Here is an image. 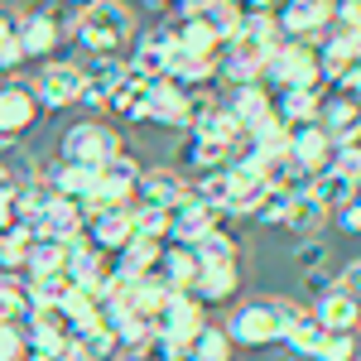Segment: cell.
I'll return each instance as SVG.
<instances>
[{"instance_id": "obj_1", "label": "cell", "mask_w": 361, "mask_h": 361, "mask_svg": "<svg viewBox=\"0 0 361 361\" xmlns=\"http://www.w3.org/2000/svg\"><path fill=\"white\" fill-rule=\"evenodd\" d=\"M130 39H135V15L126 0H92L78 10L73 44L87 49V58H126Z\"/></svg>"}, {"instance_id": "obj_2", "label": "cell", "mask_w": 361, "mask_h": 361, "mask_svg": "<svg viewBox=\"0 0 361 361\" xmlns=\"http://www.w3.org/2000/svg\"><path fill=\"white\" fill-rule=\"evenodd\" d=\"M126 145H121V130H111L106 121H73L63 140H58V159H68V164H82V169H102L111 164L116 154H121Z\"/></svg>"}, {"instance_id": "obj_3", "label": "cell", "mask_w": 361, "mask_h": 361, "mask_svg": "<svg viewBox=\"0 0 361 361\" xmlns=\"http://www.w3.org/2000/svg\"><path fill=\"white\" fill-rule=\"evenodd\" d=\"M260 82L270 87V92H289V87H323V73H318V54H313V44H284V39H279V49L270 54L265 73H260ZM323 92H328V87H323Z\"/></svg>"}, {"instance_id": "obj_4", "label": "cell", "mask_w": 361, "mask_h": 361, "mask_svg": "<svg viewBox=\"0 0 361 361\" xmlns=\"http://www.w3.org/2000/svg\"><path fill=\"white\" fill-rule=\"evenodd\" d=\"M29 92H34L39 111H68V106L82 102V68L68 63V58H49L29 78Z\"/></svg>"}, {"instance_id": "obj_5", "label": "cell", "mask_w": 361, "mask_h": 361, "mask_svg": "<svg viewBox=\"0 0 361 361\" xmlns=\"http://www.w3.org/2000/svg\"><path fill=\"white\" fill-rule=\"evenodd\" d=\"M15 44L25 49V63H49L63 49V15L54 5H29L15 15Z\"/></svg>"}, {"instance_id": "obj_6", "label": "cell", "mask_w": 361, "mask_h": 361, "mask_svg": "<svg viewBox=\"0 0 361 361\" xmlns=\"http://www.w3.org/2000/svg\"><path fill=\"white\" fill-rule=\"evenodd\" d=\"M135 183H140V159H130L126 149L116 154L111 164L97 169V183L87 193V212H111V207H130L135 202Z\"/></svg>"}, {"instance_id": "obj_7", "label": "cell", "mask_w": 361, "mask_h": 361, "mask_svg": "<svg viewBox=\"0 0 361 361\" xmlns=\"http://www.w3.org/2000/svg\"><path fill=\"white\" fill-rule=\"evenodd\" d=\"M275 29L284 44H308L333 29V0H279Z\"/></svg>"}, {"instance_id": "obj_8", "label": "cell", "mask_w": 361, "mask_h": 361, "mask_svg": "<svg viewBox=\"0 0 361 361\" xmlns=\"http://www.w3.org/2000/svg\"><path fill=\"white\" fill-rule=\"evenodd\" d=\"M222 333L231 337V347H279V318L270 299H250L226 313Z\"/></svg>"}, {"instance_id": "obj_9", "label": "cell", "mask_w": 361, "mask_h": 361, "mask_svg": "<svg viewBox=\"0 0 361 361\" xmlns=\"http://www.w3.org/2000/svg\"><path fill=\"white\" fill-rule=\"evenodd\" d=\"M202 323H207V318H202V308H197L193 294H164V304L154 313V337H164L169 347L183 352Z\"/></svg>"}, {"instance_id": "obj_10", "label": "cell", "mask_w": 361, "mask_h": 361, "mask_svg": "<svg viewBox=\"0 0 361 361\" xmlns=\"http://www.w3.org/2000/svg\"><path fill=\"white\" fill-rule=\"evenodd\" d=\"M173 49H178V44H173V25H159V29H149V34H140L135 44H130V54H126V68H130V78H140V82H154V78H164Z\"/></svg>"}, {"instance_id": "obj_11", "label": "cell", "mask_w": 361, "mask_h": 361, "mask_svg": "<svg viewBox=\"0 0 361 361\" xmlns=\"http://www.w3.org/2000/svg\"><path fill=\"white\" fill-rule=\"evenodd\" d=\"M135 202H145V207H164V212H173V207H183V202H188V178H183V173H178L173 164L140 169Z\"/></svg>"}, {"instance_id": "obj_12", "label": "cell", "mask_w": 361, "mask_h": 361, "mask_svg": "<svg viewBox=\"0 0 361 361\" xmlns=\"http://www.w3.org/2000/svg\"><path fill=\"white\" fill-rule=\"evenodd\" d=\"M78 68H82V102H78V106H87V111H106L111 92L130 78L126 58H87Z\"/></svg>"}, {"instance_id": "obj_13", "label": "cell", "mask_w": 361, "mask_h": 361, "mask_svg": "<svg viewBox=\"0 0 361 361\" xmlns=\"http://www.w3.org/2000/svg\"><path fill=\"white\" fill-rule=\"evenodd\" d=\"M357 34H361V29H357ZM357 34H337V29H328L323 44L313 49V54H318V73H323V87H342L352 73H361Z\"/></svg>"}, {"instance_id": "obj_14", "label": "cell", "mask_w": 361, "mask_h": 361, "mask_svg": "<svg viewBox=\"0 0 361 361\" xmlns=\"http://www.w3.org/2000/svg\"><path fill=\"white\" fill-rule=\"evenodd\" d=\"M135 236L130 226V207H111V212H87V226H82V241L92 250H102L111 260L116 250H126V241Z\"/></svg>"}, {"instance_id": "obj_15", "label": "cell", "mask_w": 361, "mask_h": 361, "mask_svg": "<svg viewBox=\"0 0 361 361\" xmlns=\"http://www.w3.org/2000/svg\"><path fill=\"white\" fill-rule=\"evenodd\" d=\"M318 130L333 145H361V106L342 92H328L318 106Z\"/></svg>"}, {"instance_id": "obj_16", "label": "cell", "mask_w": 361, "mask_h": 361, "mask_svg": "<svg viewBox=\"0 0 361 361\" xmlns=\"http://www.w3.org/2000/svg\"><path fill=\"white\" fill-rule=\"evenodd\" d=\"M34 121H39V102H34V92L29 82H0V130L10 140H20L34 130Z\"/></svg>"}, {"instance_id": "obj_17", "label": "cell", "mask_w": 361, "mask_h": 361, "mask_svg": "<svg viewBox=\"0 0 361 361\" xmlns=\"http://www.w3.org/2000/svg\"><path fill=\"white\" fill-rule=\"evenodd\" d=\"M323 87H289V92H270V111L284 130L294 126H313L318 121V106H323Z\"/></svg>"}, {"instance_id": "obj_18", "label": "cell", "mask_w": 361, "mask_h": 361, "mask_svg": "<svg viewBox=\"0 0 361 361\" xmlns=\"http://www.w3.org/2000/svg\"><path fill=\"white\" fill-rule=\"evenodd\" d=\"M217 106H222L241 130L255 126V121H265L270 116V87L265 82H241V87H222V97H217Z\"/></svg>"}, {"instance_id": "obj_19", "label": "cell", "mask_w": 361, "mask_h": 361, "mask_svg": "<svg viewBox=\"0 0 361 361\" xmlns=\"http://www.w3.org/2000/svg\"><path fill=\"white\" fill-rule=\"evenodd\" d=\"M149 279H154L164 294H188V289H193V279H197L193 250H188V246H169V241H164V250H159V260H154Z\"/></svg>"}, {"instance_id": "obj_20", "label": "cell", "mask_w": 361, "mask_h": 361, "mask_svg": "<svg viewBox=\"0 0 361 361\" xmlns=\"http://www.w3.org/2000/svg\"><path fill=\"white\" fill-rule=\"evenodd\" d=\"M333 149L337 145L318 130V121H313V126H294V130H289V145H284V154L299 169H308V173H323V169L333 164Z\"/></svg>"}, {"instance_id": "obj_21", "label": "cell", "mask_w": 361, "mask_h": 361, "mask_svg": "<svg viewBox=\"0 0 361 361\" xmlns=\"http://www.w3.org/2000/svg\"><path fill=\"white\" fill-rule=\"evenodd\" d=\"M87 226V207L82 202H73V197H49V207H44V217L34 222V236H54V241H78Z\"/></svg>"}, {"instance_id": "obj_22", "label": "cell", "mask_w": 361, "mask_h": 361, "mask_svg": "<svg viewBox=\"0 0 361 361\" xmlns=\"http://www.w3.org/2000/svg\"><path fill=\"white\" fill-rule=\"evenodd\" d=\"M308 308H313V318H318V328H323V333L361 337V304H357V299H347L342 289L323 294V299H313Z\"/></svg>"}, {"instance_id": "obj_23", "label": "cell", "mask_w": 361, "mask_h": 361, "mask_svg": "<svg viewBox=\"0 0 361 361\" xmlns=\"http://www.w3.org/2000/svg\"><path fill=\"white\" fill-rule=\"evenodd\" d=\"M217 226H222V222H217L202 202L188 197L183 207H173V212H169V236H164V241H169V246H188V250H193L197 241H202L207 231H217Z\"/></svg>"}, {"instance_id": "obj_24", "label": "cell", "mask_w": 361, "mask_h": 361, "mask_svg": "<svg viewBox=\"0 0 361 361\" xmlns=\"http://www.w3.org/2000/svg\"><path fill=\"white\" fill-rule=\"evenodd\" d=\"M188 294L197 299V308L236 304V294H241V265H226V270H197V279H193Z\"/></svg>"}, {"instance_id": "obj_25", "label": "cell", "mask_w": 361, "mask_h": 361, "mask_svg": "<svg viewBox=\"0 0 361 361\" xmlns=\"http://www.w3.org/2000/svg\"><path fill=\"white\" fill-rule=\"evenodd\" d=\"M39 178L54 188L58 197H73V202H87L92 183H97V169H82V164H68V159H54L49 169H39Z\"/></svg>"}, {"instance_id": "obj_26", "label": "cell", "mask_w": 361, "mask_h": 361, "mask_svg": "<svg viewBox=\"0 0 361 361\" xmlns=\"http://www.w3.org/2000/svg\"><path fill=\"white\" fill-rule=\"evenodd\" d=\"M159 250H164V241H140V236H130V241H126V250H116V255H111V275H121V279H145L149 270H154Z\"/></svg>"}, {"instance_id": "obj_27", "label": "cell", "mask_w": 361, "mask_h": 361, "mask_svg": "<svg viewBox=\"0 0 361 361\" xmlns=\"http://www.w3.org/2000/svg\"><path fill=\"white\" fill-rule=\"evenodd\" d=\"M193 260H197V270H226V265H241V241L226 236V226H217V231H207V236L193 246Z\"/></svg>"}, {"instance_id": "obj_28", "label": "cell", "mask_w": 361, "mask_h": 361, "mask_svg": "<svg viewBox=\"0 0 361 361\" xmlns=\"http://www.w3.org/2000/svg\"><path fill=\"white\" fill-rule=\"evenodd\" d=\"M333 222V212L323 207V202H313V197H294L289 202V212H284V231L289 236H299V241H308V236H323V226Z\"/></svg>"}, {"instance_id": "obj_29", "label": "cell", "mask_w": 361, "mask_h": 361, "mask_svg": "<svg viewBox=\"0 0 361 361\" xmlns=\"http://www.w3.org/2000/svg\"><path fill=\"white\" fill-rule=\"evenodd\" d=\"M284 352H294V357H304V361H313V352H318V342H323V328H318V318H313V308H299L289 323H284Z\"/></svg>"}, {"instance_id": "obj_30", "label": "cell", "mask_w": 361, "mask_h": 361, "mask_svg": "<svg viewBox=\"0 0 361 361\" xmlns=\"http://www.w3.org/2000/svg\"><path fill=\"white\" fill-rule=\"evenodd\" d=\"M29 246H34V231L29 226H10L0 236V279H25L29 275Z\"/></svg>"}, {"instance_id": "obj_31", "label": "cell", "mask_w": 361, "mask_h": 361, "mask_svg": "<svg viewBox=\"0 0 361 361\" xmlns=\"http://www.w3.org/2000/svg\"><path fill=\"white\" fill-rule=\"evenodd\" d=\"M173 159H178V173L183 169H193V173H212V169H226V149H217V145H207V140L197 135H183L178 140V149H173Z\"/></svg>"}, {"instance_id": "obj_32", "label": "cell", "mask_w": 361, "mask_h": 361, "mask_svg": "<svg viewBox=\"0 0 361 361\" xmlns=\"http://www.w3.org/2000/svg\"><path fill=\"white\" fill-rule=\"evenodd\" d=\"M106 111H116L121 121H126V126H145V111H149V82H140V78H126V82L111 92Z\"/></svg>"}, {"instance_id": "obj_33", "label": "cell", "mask_w": 361, "mask_h": 361, "mask_svg": "<svg viewBox=\"0 0 361 361\" xmlns=\"http://www.w3.org/2000/svg\"><path fill=\"white\" fill-rule=\"evenodd\" d=\"M68 246L73 241H54V236H34L29 246V275L25 279H49L68 270Z\"/></svg>"}, {"instance_id": "obj_34", "label": "cell", "mask_w": 361, "mask_h": 361, "mask_svg": "<svg viewBox=\"0 0 361 361\" xmlns=\"http://www.w3.org/2000/svg\"><path fill=\"white\" fill-rule=\"evenodd\" d=\"M183 361H231V337L222 333V323H202L183 347Z\"/></svg>"}, {"instance_id": "obj_35", "label": "cell", "mask_w": 361, "mask_h": 361, "mask_svg": "<svg viewBox=\"0 0 361 361\" xmlns=\"http://www.w3.org/2000/svg\"><path fill=\"white\" fill-rule=\"evenodd\" d=\"M357 193H361L357 183H347V178H337L333 169H323V173H313V183H308V197H313V202H323L328 212H337L342 202H352Z\"/></svg>"}, {"instance_id": "obj_36", "label": "cell", "mask_w": 361, "mask_h": 361, "mask_svg": "<svg viewBox=\"0 0 361 361\" xmlns=\"http://www.w3.org/2000/svg\"><path fill=\"white\" fill-rule=\"evenodd\" d=\"M130 226H135L140 241H164V236H169V212H164V207L130 202Z\"/></svg>"}, {"instance_id": "obj_37", "label": "cell", "mask_w": 361, "mask_h": 361, "mask_svg": "<svg viewBox=\"0 0 361 361\" xmlns=\"http://www.w3.org/2000/svg\"><path fill=\"white\" fill-rule=\"evenodd\" d=\"M328 255H333V246L323 236H308L294 246V265H299V275H313V270H328Z\"/></svg>"}, {"instance_id": "obj_38", "label": "cell", "mask_w": 361, "mask_h": 361, "mask_svg": "<svg viewBox=\"0 0 361 361\" xmlns=\"http://www.w3.org/2000/svg\"><path fill=\"white\" fill-rule=\"evenodd\" d=\"M289 202H294V193H284V188H265V197H260V207L250 212L260 226H284V212H289Z\"/></svg>"}, {"instance_id": "obj_39", "label": "cell", "mask_w": 361, "mask_h": 361, "mask_svg": "<svg viewBox=\"0 0 361 361\" xmlns=\"http://www.w3.org/2000/svg\"><path fill=\"white\" fill-rule=\"evenodd\" d=\"M357 352H361V337L323 333V342H318V352H313V361H357Z\"/></svg>"}, {"instance_id": "obj_40", "label": "cell", "mask_w": 361, "mask_h": 361, "mask_svg": "<svg viewBox=\"0 0 361 361\" xmlns=\"http://www.w3.org/2000/svg\"><path fill=\"white\" fill-rule=\"evenodd\" d=\"M328 169H333L337 178H347V183H357V188H361V145H337Z\"/></svg>"}, {"instance_id": "obj_41", "label": "cell", "mask_w": 361, "mask_h": 361, "mask_svg": "<svg viewBox=\"0 0 361 361\" xmlns=\"http://www.w3.org/2000/svg\"><path fill=\"white\" fill-rule=\"evenodd\" d=\"M25 357V333L20 323H0V361H20Z\"/></svg>"}, {"instance_id": "obj_42", "label": "cell", "mask_w": 361, "mask_h": 361, "mask_svg": "<svg viewBox=\"0 0 361 361\" xmlns=\"http://www.w3.org/2000/svg\"><path fill=\"white\" fill-rule=\"evenodd\" d=\"M333 222L342 226L347 236H361V193L352 197V202H342V207H337V212H333Z\"/></svg>"}, {"instance_id": "obj_43", "label": "cell", "mask_w": 361, "mask_h": 361, "mask_svg": "<svg viewBox=\"0 0 361 361\" xmlns=\"http://www.w3.org/2000/svg\"><path fill=\"white\" fill-rule=\"evenodd\" d=\"M333 289H337L333 270H313V275H304V294L308 299H323V294H333Z\"/></svg>"}, {"instance_id": "obj_44", "label": "cell", "mask_w": 361, "mask_h": 361, "mask_svg": "<svg viewBox=\"0 0 361 361\" xmlns=\"http://www.w3.org/2000/svg\"><path fill=\"white\" fill-rule=\"evenodd\" d=\"M337 289H342L347 299H357V304H361V260H352V265L337 270Z\"/></svg>"}, {"instance_id": "obj_45", "label": "cell", "mask_w": 361, "mask_h": 361, "mask_svg": "<svg viewBox=\"0 0 361 361\" xmlns=\"http://www.w3.org/2000/svg\"><path fill=\"white\" fill-rule=\"evenodd\" d=\"M15 68H25V49H20L15 34H10V39H0V78L15 73Z\"/></svg>"}, {"instance_id": "obj_46", "label": "cell", "mask_w": 361, "mask_h": 361, "mask_svg": "<svg viewBox=\"0 0 361 361\" xmlns=\"http://www.w3.org/2000/svg\"><path fill=\"white\" fill-rule=\"evenodd\" d=\"M15 145H20V140H10V135H5V130H0V154H10Z\"/></svg>"}, {"instance_id": "obj_47", "label": "cell", "mask_w": 361, "mask_h": 361, "mask_svg": "<svg viewBox=\"0 0 361 361\" xmlns=\"http://www.w3.org/2000/svg\"><path fill=\"white\" fill-rule=\"evenodd\" d=\"M145 5H149V10H173L178 0H145Z\"/></svg>"}, {"instance_id": "obj_48", "label": "cell", "mask_w": 361, "mask_h": 361, "mask_svg": "<svg viewBox=\"0 0 361 361\" xmlns=\"http://www.w3.org/2000/svg\"><path fill=\"white\" fill-rule=\"evenodd\" d=\"M63 10H82V5H92V0H58Z\"/></svg>"}, {"instance_id": "obj_49", "label": "cell", "mask_w": 361, "mask_h": 361, "mask_svg": "<svg viewBox=\"0 0 361 361\" xmlns=\"http://www.w3.org/2000/svg\"><path fill=\"white\" fill-rule=\"evenodd\" d=\"M20 361H49V357H39V352H25V357H20Z\"/></svg>"}, {"instance_id": "obj_50", "label": "cell", "mask_w": 361, "mask_h": 361, "mask_svg": "<svg viewBox=\"0 0 361 361\" xmlns=\"http://www.w3.org/2000/svg\"><path fill=\"white\" fill-rule=\"evenodd\" d=\"M357 10H361V0H357Z\"/></svg>"}, {"instance_id": "obj_51", "label": "cell", "mask_w": 361, "mask_h": 361, "mask_svg": "<svg viewBox=\"0 0 361 361\" xmlns=\"http://www.w3.org/2000/svg\"><path fill=\"white\" fill-rule=\"evenodd\" d=\"M357 361H361V352H357Z\"/></svg>"}, {"instance_id": "obj_52", "label": "cell", "mask_w": 361, "mask_h": 361, "mask_svg": "<svg viewBox=\"0 0 361 361\" xmlns=\"http://www.w3.org/2000/svg\"><path fill=\"white\" fill-rule=\"evenodd\" d=\"M0 82H5V78H0Z\"/></svg>"}]
</instances>
